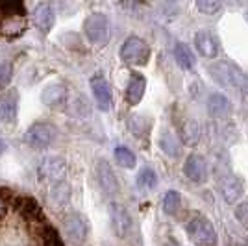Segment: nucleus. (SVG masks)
<instances>
[{"instance_id": "nucleus-1", "label": "nucleus", "mask_w": 248, "mask_h": 246, "mask_svg": "<svg viewBox=\"0 0 248 246\" xmlns=\"http://www.w3.org/2000/svg\"><path fill=\"white\" fill-rule=\"evenodd\" d=\"M209 76L213 82H217L222 87L228 89H237L243 94H248V74L239 65L230 62H215L207 67Z\"/></svg>"}, {"instance_id": "nucleus-2", "label": "nucleus", "mask_w": 248, "mask_h": 246, "mask_svg": "<svg viewBox=\"0 0 248 246\" xmlns=\"http://www.w3.org/2000/svg\"><path fill=\"white\" fill-rule=\"evenodd\" d=\"M215 180L218 182V189H220V196L226 204H235L239 198L245 193V184L237 174L232 172L228 159L224 161H217L215 163Z\"/></svg>"}, {"instance_id": "nucleus-3", "label": "nucleus", "mask_w": 248, "mask_h": 246, "mask_svg": "<svg viewBox=\"0 0 248 246\" xmlns=\"http://www.w3.org/2000/svg\"><path fill=\"white\" fill-rule=\"evenodd\" d=\"M189 241L195 246H217V231L211 220L204 215H193L186 224Z\"/></svg>"}, {"instance_id": "nucleus-4", "label": "nucleus", "mask_w": 248, "mask_h": 246, "mask_svg": "<svg viewBox=\"0 0 248 246\" xmlns=\"http://www.w3.org/2000/svg\"><path fill=\"white\" fill-rule=\"evenodd\" d=\"M119 56L130 67H145L148 60H150V45L143 37L130 35L123 43V46L119 50Z\"/></svg>"}, {"instance_id": "nucleus-5", "label": "nucleus", "mask_w": 248, "mask_h": 246, "mask_svg": "<svg viewBox=\"0 0 248 246\" xmlns=\"http://www.w3.org/2000/svg\"><path fill=\"white\" fill-rule=\"evenodd\" d=\"M83 33H85L87 41L91 45L104 46L109 41V35H111L109 19L104 15L102 11H94L91 15H87V19L83 21Z\"/></svg>"}, {"instance_id": "nucleus-6", "label": "nucleus", "mask_w": 248, "mask_h": 246, "mask_svg": "<svg viewBox=\"0 0 248 246\" xmlns=\"http://www.w3.org/2000/svg\"><path fill=\"white\" fill-rule=\"evenodd\" d=\"M35 174L43 184H60L65 182V174H67V161L60 157V155H46L39 159V163L35 167Z\"/></svg>"}, {"instance_id": "nucleus-7", "label": "nucleus", "mask_w": 248, "mask_h": 246, "mask_svg": "<svg viewBox=\"0 0 248 246\" xmlns=\"http://www.w3.org/2000/svg\"><path fill=\"white\" fill-rule=\"evenodd\" d=\"M63 231L69 243L76 246H82L89 237V222L82 213H67L63 218Z\"/></svg>"}, {"instance_id": "nucleus-8", "label": "nucleus", "mask_w": 248, "mask_h": 246, "mask_svg": "<svg viewBox=\"0 0 248 246\" xmlns=\"http://www.w3.org/2000/svg\"><path fill=\"white\" fill-rule=\"evenodd\" d=\"M58 139V128L50 123H33L26 132V141L33 148H48Z\"/></svg>"}, {"instance_id": "nucleus-9", "label": "nucleus", "mask_w": 248, "mask_h": 246, "mask_svg": "<svg viewBox=\"0 0 248 246\" xmlns=\"http://www.w3.org/2000/svg\"><path fill=\"white\" fill-rule=\"evenodd\" d=\"M13 207H15L17 213H19L24 220H28L30 224L39 226V224H43V222H46L39 202H37L35 198H31V196H22V195L15 196V198H13Z\"/></svg>"}, {"instance_id": "nucleus-10", "label": "nucleus", "mask_w": 248, "mask_h": 246, "mask_svg": "<svg viewBox=\"0 0 248 246\" xmlns=\"http://www.w3.org/2000/svg\"><path fill=\"white\" fill-rule=\"evenodd\" d=\"M89 87L94 96L96 108L100 111H109L113 108V94H111V85L104 78L102 74H94L89 80Z\"/></svg>"}, {"instance_id": "nucleus-11", "label": "nucleus", "mask_w": 248, "mask_h": 246, "mask_svg": "<svg viewBox=\"0 0 248 246\" xmlns=\"http://www.w3.org/2000/svg\"><path fill=\"white\" fill-rule=\"evenodd\" d=\"M109 220H111V228H113L115 235L119 239L128 237L130 230H132V216L123 204H119V202L109 204Z\"/></svg>"}, {"instance_id": "nucleus-12", "label": "nucleus", "mask_w": 248, "mask_h": 246, "mask_svg": "<svg viewBox=\"0 0 248 246\" xmlns=\"http://www.w3.org/2000/svg\"><path fill=\"white\" fill-rule=\"evenodd\" d=\"M184 174L189 182H193V184H206L207 182V161L204 155L200 154H191L187 155L186 163H184Z\"/></svg>"}, {"instance_id": "nucleus-13", "label": "nucleus", "mask_w": 248, "mask_h": 246, "mask_svg": "<svg viewBox=\"0 0 248 246\" xmlns=\"http://www.w3.org/2000/svg\"><path fill=\"white\" fill-rule=\"evenodd\" d=\"M94 174H96V182H98V187L102 189V193L106 196H115L119 193V180L115 176L113 169L109 167L108 161L100 159L96 163V169H94Z\"/></svg>"}, {"instance_id": "nucleus-14", "label": "nucleus", "mask_w": 248, "mask_h": 246, "mask_svg": "<svg viewBox=\"0 0 248 246\" xmlns=\"http://www.w3.org/2000/svg\"><path fill=\"white\" fill-rule=\"evenodd\" d=\"M19 111V92L8 89L0 94V123L4 126H13Z\"/></svg>"}, {"instance_id": "nucleus-15", "label": "nucleus", "mask_w": 248, "mask_h": 246, "mask_svg": "<svg viewBox=\"0 0 248 246\" xmlns=\"http://www.w3.org/2000/svg\"><path fill=\"white\" fill-rule=\"evenodd\" d=\"M195 48L206 60H215L220 52V43L215 33L209 30H198L195 33Z\"/></svg>"}, {"instance_id": "nucleus-16", "label": "nucleus", "mask_w": 248, "mask_h": 246, "mask_svg": "<svg viewBox=\"0 0 248 246\" xmlns=\"http://www.w3.org/2000/svg\"><path fill=\"white\" fill-rule=\"evenodd\" d=\"M69 98V87L62 82L48 83L41 91V102L50 109H60L67 104Z\"/></svg>"}, {"instance_id": "nucleus-17", "label": "nucleus", "mask_w": 248, "mask_h": 246, "mask_svg": "<svg viewBox=\"0 0 248 246\" xmlns=\"http://www.w3.org/2000/svg\"><path fill=\"white\" fill-rule=\"evenodd\" d=\"M33 22L37 26V30L43 33H48L56 24V10L48 2H39L33 8Z\"/></svg>"}, {"instance_id": "nucleus-18", "label": "nucleus", "mask_w": 248, "mask_h": 246, "mask_svg": "<svg viewBox=\"0 0 248 246\" xmlns=\"http://www.w3.org/2000/svg\"><path fill=\"white\" fill-rule=\"evenodd\" d=\"M146 91V78L139 72H134L126 85V102L130 106H137L143 100Z\"/></svg>"}, {"instance_id": "nucleus-19", "label": "nucleus", "mask_w": 248, "mask_h": 246, "mask_svg": "<svg viewBox=\"0 0 248 246\" xmlns=\"http://www.w3.org/2000/svg\"><path fill=\"white\" fill-rule=\"evenodd\" d=\"M71 198H73V191H71V185L67 182H60V184L52 185L50 187V195H48V200L54 209H65L71 204Z\"/></svg>"}, {"instance_id": "nucleus-20", "label": "nucleus", "mask_w": 248, "mask_h": 246, "mask_svg": "<svg viewBox=\"0 0 248 246\" xmlns=\"http://www.w3.org/2000/svg\"><path fill=\"white\" fill-rule=\"evenodd\" d=\"M207 111L215 119H224L232 113V104L222 92H211L207 98Z\"/></svg>"}, {"instance_id": "nucleus-21", "label": "nucleus", "mask_w": 248, "mask_h": 246, "mask_svg": "<svg viewBox=\"0 0 248 246\" xmlns=\"http://www.w3.org/2000/svg\"><path fill=\"white\" fill-rule=\"evenodd\" d=\"M26 31V17L0 19V33L8 39H17Z\"/></svg>"}, {"instance_id": "nucleus-22", "label": "nucleus", "mask_w": 248, "mask_h": 246, "mask_svg": "<svg viewBox=\"0 0 248 246\" xmlns=\"http://www.w3.org/2000/svg\"><path fill=\"white\" fill-rule=\"evenodd\" d=\"M172 54H174V62L178 63V67L184 69V71H191L195 67V63H197L195 52L191 50V46L186 45V43H176Z\"/></svg>"}, {"instance_id": "nucleus-23", "label": "nucleus", "mask_w": 248, "mask_h": 246, "mask_svg": "<svg viewBox=\"0 0 248 246\" xmlns=\"http://www.w3.org/2000/svg\"><path fill=\"white\" fill-rule=\"evenodd\" d=\"M35 230H37V237H39L41 246H65L63 239L56 231V228L50 226L48 222H43V224L35 226Z\"/></svg>"}, {"instance_id": "nucleus-24", "label": "nucleus", "mask_w": 248, "mask_h": 246, "mask_svg": "<svg viewBox=\"0 0 248 246\" xmlns=\"http://www.w3.org/2000/svg\"><path fill=\"white\" fill-rule=\"evenodd\" d=\"M157 144H159L161 152L165 155H169V157H174L176 159V157H180V154H182V148H180L178 139H176L174 134L169 132V130H163V132H161Z\"/></svg>"}, {"instance_id": "nucleus-25", "label": "nucleus", "mask_w": 248, "mask_h": 246, "mask_svg": "<svg viewBox=\"0 0 248 246\" xmlns=\"http://www.w3.org/2000/svg\"><path fill=\"white\" fill-rule=\"evenodd\" d=\"M26 17V6L22 2H0V19Z\"/></svg>"}, {"instance_id": "nucleus-26", "label": "nucleus", "mask_w": 248, "mask_h": 246, "mask_svg": "<svg viewBox=\"0 0 248 246\" xmlns=\"http://www.w3.org/2000/svg\"><path fill=\"white\" fill-rule=\"evenodd\" d=\"M128 128L134 134V137L141 139V137H145L150 132V123L146 121V117H143V115H132L128 119Z\"/></svg>"}, {"instance_id": "nucleus-27", "label": "nucleus", "mask_w": 248, "mask_h": 246, "mask_svg": "<svg viewBox=\"0 0 248 246\" xmlns=\"http://www.w3.org/2000/svg\"><path fill=\"white\" fill-rule=\"evenodd\" d=\"M135 184H137L139 189H143V191H154L155 187H157V174H155L152 169L145 167L143 170H139Z\"/></svg>"}, {"instance_id": "nucleus-28", "label": "nucleus", "mask_w": 248, "mask_h": 246, "mask_svg": "<svg viewBox=\"0 0 248 246\" xmlns=\"http://www.w3.org/2000/svg\"><path fill=\"white\" fill-rule=\"evenodd\" d=\"M200 124L195 121V119H189L186 124H184V143L189 144V146H197L198 141H200Z\"/></svg>"}, {"instance_id": "nucleus-29", "label": "nucleus", "mask_w": 248, "mask_h": 246, "mask_svg": "<svg viewBox=\"0 0 248 246\" xmlns=\"http://www.w3.org/2000/svg\"><path fill=\"white\" fill-rule=\"evenodd\" d=\"M113 155H115V161L121 165L123 169H134L135 163H137L134 152H132L128 146H123V144L115 148Z\"/></svg>"}, {"instance_id": "nucleus-30", "label": "nucleus", "mask_w": 248, "mask_h": 246, "mask_svg": "<svg viewBox=\"0 0 248 246\" xmlns=\"http://www.w3.org/2000/svg\"><path fill=\"white\" fill-rule=\"evenodd\" d=\"M182 207V196L178 191H167V195L163 196V211L167 215H176Z\"/></svg>"}, {"instance_id": "nucleus-31", "label": "nucleus", "mask_w": 248, "mask_h": 246, "mask_svg": "<svg viewBox=\"0 0 248 246\" xmlns=\"http://www.w3.org/2000/svg\"><path fill=\"white\" fill-rule=\"evenodd\" d=\"M11 80H13L11 63H0V91H8Z\"/></svg>"}, {"instance_id": "nucleus-32", "label": "nucleus", "mask_w": 248, "mask_h": 246, "mask_svg": "<svg viewBox=\"0 0 248 246\" xmlns=\"http://www.w3.org/2000/svg\"><path fill=\"white\" fill-rule=\"evenodd\" d=\"M222 8L220 2H209V0H202V2H197V10L202 11L204 15H217Z\"/></svg>"}, {"instance_id": "nucleus-33", "label": "nucleus", "mask_w": 248, "mask_h": 246, "mask_svg": "<svg viewBox=\"0 0 248 246\" xmlns=\"http://www.w3.org/2000/svg\"><path fill=\"white\" fill-rule=\"evenodd\" d=\"M233 215H235L239 224L243 226L245 230H248V200L247 202H243V204H239L237 207H235Z\"/></svg>"}, {"instance_id": "nucleus-34", "label": "nucleus", "mask_w": 248, "mask_h": 246, "mask_svg": "<svg viewBox=\"0 0 248 246\" xmlns=\"http://www.w3.org/2000/svg\"><path fill=\"white\" fill-rule=\"evenodd\" d=\"M8 196H10V191H0V220L8 213Z\"/></svg>"}, {"instance_id": "nucleus-35", "label": "nucleus", "mask_w": 248, "mask_h": 246, "mask_svg": "<svg viewBox=\"0 0 248 246\" xmlns=\"http://www.w3.org/2000/svg\"><path fill=\"white\" fill-rule=\"evenodd\" d=\"M4 150H6V144H4V141H2V137H0V155L4 154Z\"/></svg>"}, {"instance_id": "nucleus-36", "label": "nucleus", "mask_w": 248, "mask_h": 246, "mask_svg": "<svg viewBox=\"0 0 248 246\" xmlns=\"http://www.w3.org/2000/svg\"><path fill=\"white\" fill-rule=\"evenodd\" d=\"M233 246H247V245H241V243H237V245H233Z\"/></svg>"}, {"instance_id": "nucleus-37", "label": "nucleus", "mask_w": 248, "mask_h": 246, "mask_svg": "<svg viewBox=\"0 0 248 246\" xmlns=\"http://www.w3.org/2000/svg\"><path fill=\"white\" fill-rule=\"evenodd\" d=\"M247 19H248V10H247Z\"/></svg>"}]
</instances>
